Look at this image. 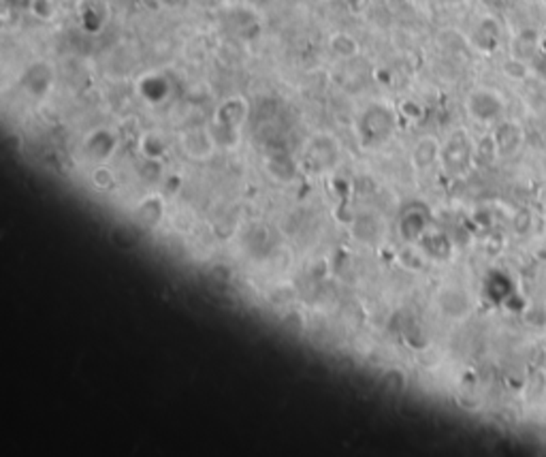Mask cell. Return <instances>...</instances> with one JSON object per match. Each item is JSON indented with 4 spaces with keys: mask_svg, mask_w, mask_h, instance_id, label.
<instances>
[{
    "mask_svg": "<svg viewBox=\"0 0 546 457\" xmlns=\"http://www.w3.org/2000/svg\"><path fill=\"white\" fill-rule=\"evenodd\" d=\"M360 128L369 141L382 143L395 128V113L382 103L369 105L360 115Z\"/></svg>",
    "mask_w": 546,
    "mask_h": 457,
    "instance_id": "6da1fadb",
    "label": "cell"
},
{
    "mask_svg": "<svg viewBox=\"0 0 546 457\" xmlns=\"http://www.w3.org/2000/svg\"><path fill=\"white\" fill-rule=\"evenodd\" d=\"M467 111L478 122H495L503 113V98L491 88H478L467 96Z\"/></svg>",
    "mask_w": 546,
    "mask_h": 457,
    "instance_id": "7a4b0ae2",
    "label": "cell"
},
{
    "mask_svg": "<svg viewBox=\"0 0 546 457\" xmlns=\"http://www.w3.org/2000/svg\"><path fill=\"white\" fill-rule=\"evenodd\" d=\"M247 117V103L243 96H228L215 113V126H222L224 130H237L241 122Z\"/></svg>",
    "mask_w": 546,
    "mask_h": 457,
    "instance_id": "3957f363",
    "label": "cell"
},
{
    "mask_svg": "<svg viewBox=\"0 0 546 457\" xmlns=\"http://www.w3.org/2000/svg\"><path fill=\"white\" fill-rule=\"evenodd\" d=\"M328 47H331V51H333L335 56H339V58H354V56L360 53L358 41H356L352 34H348V32H335V34L328 38Z\"/></svg>",
    "mask_w": 546,
    "mask_h": 457,
    "instance_id": "277c9868",
    "label": "cell"
},
{
    "mask_svg": "<svg viewBox=\"0 0 546 457\" xmlns=\"http://www.w3.org/2000/svg\"><path fill=\"white\" fill-rule=\"evenodd\" d=\"M537 49V34L533 30H525L516 36L514 47H512V56L520 58V60H529L535 56Z\"/></svg>",
    "mask_w": 546,
    "mask_h": 457,
    "instance_id": "5b68a950",
    "label": "cell"
},
{
    "mask_svg": "<svg viewBox=\"0 0 546 457\" xmlns=\"http://www.w3.org/2000/svg\"><path fill=\"white\" fill-rule=\"evenodd\" d=\"M28 13L36 17L38 21H53L58 15V4L55 0H28L26 4Z\"/></svg>",
    "mask_w": 546,
    "mask_h": 457,
    "instance_id": "8992f818",
    "label": "cell"
},
{
    "mask_svg": "<svg viewBox=\"0 0 546 457\" xmlns=\"http://www.w3.org/2000/svg\"><path fill=\"white\" fill-rule=\"evenodd\" d=\"M501 70H503V75L510 77L512 81H523V79H527V75H529L527 60H520V58H516V56H510V58L505 60V64L501 66Z\"/></svg>",
    "mask_w": 546,
    "mask_h": 457,
    "instance_id": "52a82bcc",
    "label": "cell"
},
{
    "mask_svg": "<svg viewBox=\"0 0 546 457\" xmlns=\"http://www.w3.org/2000/svg\"><path fill=\"white\" fill-rule=\"evenodd\" d=\"M435 154H437V143H435V139H422V141L416 145L414 160H416L418 167H427V164L433 162Z\"/></svg>",
    "mask_w": 546,
    "mask_h": 457,
    "instance_id": "ba28073f",
    "label": "cell"
},
{
    "mask_svg": "<svg viewBox=\"0 0 546 457\" xmlns=\"http://www.w3.org/2000/svg\"><path fill=\"white\" fill-rule=\"evenodd\" d=\"M324 2H333V0H324Z\"/></svg>",
    "mask_w": 546,
    "mask_h": 457,
    "instance_id": "9c48e42d",
    "label": "cell"
}]
</instances>
